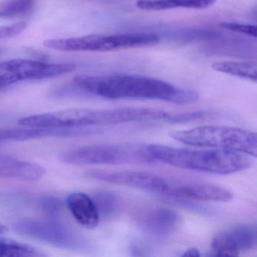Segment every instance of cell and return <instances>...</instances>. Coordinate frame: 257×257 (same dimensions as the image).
I'll use <instances>...</instances> for the list:
<instances>
[{
	"mask_svg": "<svg viewBox=\"0 0 257 257\" xmlns=\"http://www.w3.org/2000/svg\"><path fill=\"white\" fill-rule=\"evenodd\" d=\"M73 83L85 92L109 100L143 99L189 104L199 99L196 91L141 75H80L74 78Z\"/></svg>",
	"mask_w": 257,
	"mask_h": 257,
	"instance_id": "cell-1",
	"label": "cell"
},
{
	"mask_svg": "<svg viewBox=\"0 0 257 257\" xmlns=\"http://www.w3.org/2000/svg\"><path fill=\"white\" fill-rule=\"evenodd\" d=\"M27 27H28V24L25 22L1 26L0 27V40H5V39L16 37L26 30Z\"/></svg>",
	"mask_w": 257,
	"mask_h": 257,
	"instance_id": "cell-22",
	"label": "cell"
},
{
	"mask_svg": "<svg viewBox=\"0 0 257 257\" xmlns=\"http://www.w3.org/2000/svg\"><path fill=\"white\" fill-rule=\"evenodd\" d=\"M91 198L100 218L111 219L118 216L122 210V201L119 197L109 191H99Z\"/></svg>",
	"mask_w": 257,
	"mask_h": 257,
	"instance_id": "cell-17",
	"label": "cell"
},
{
	"mask_svg": "<svg viewBox=\"0 0 257 257\" xmlns=\"http://www.w3.org/2000/svg\"><path fill=\"white\" fill-rule=\"evenodd\" d=\"M0 18H2V15H1V13H0Z\"/></svg>",
	"mask_w": 257,
	"mask_h": 257,
	"instance_id": "cell-25",
	"label": "cell"
},
{
	"mask_svg": "<svg viewBox=\"0 0 257 257\" xmlns=\"http://www.w3.org/2000/svg\"><path fill=\"white\" fill-rule=\"evenodd\" d=\"M19 234L34 240L71 250L86 249V239L62 222L50 219H20L13 225Z\"/></svg>",
	"mask_w": 257,
	"mask_h": 257,
	"instance_id": "cell-6",
	"label": "cell"
},
{
	"mask_svg": "<svg viewBox=\"0 0 257 257\" xmlns=\"http://www.w3.org/2000/svg\"><path fill=\"white\" fill-rule=\"evenodd\" d=\"M7 231V227L5 225H2V224H0V234H3V233L6 232Z\"/></svg>",
	"mask_w": 257,
	"mask_h": 257,
	"instance_id": "cell-24",
	"label": "cell"
},
{
	"mask_svg": "<svg viewBox=\"0 0 257 257\" xmlns=\"http://www.w3.org/2000/svg\"><path fill=\"white\" fill-rule=\"evenodd\" d=\"M76 70L70 63L55 64L34 60L17 59L0 63V89L22 81L58 77Z\"/></svg>",
	"mask_w": 257,
	"mask_h": 257,
	"instance_id": "cell-7",
	"label": "cell"
},
{
	"mask_svg": "<svg viewBox=\"0 0 257 257\" xmlns=\"http://www.w3.org/2000/svg\"><path fill=\"white\" fill-rule=\"evenodd\" d=\"M148 150L153 160L182 169L217 174L241 171L251 165L243 153L221 149L193 150L151 144Z\"/></svg>",
	"mask_w": 257,
	"mask_h": 257,
	"instance_id": "cell-2",
	"label": "cell"
},
{
	"mask_svg": "<svg viewBox=\"0 0 257 257\" xmlns=\"http://www.w3.org/2000/svg\"><path fill=\"white\" fill-rule=\"evenodd\" d=\"M164 195L177 199L216 202H228L234 198L228 189L217 185L204 183H183L173 186L169 184Z\"/></svg>",
	"mask_w": 257,
	"mask_h": 257,
	"instance_id": "cell-10",
	"label": "cell"
},
{
	"mask_svg": "<svg viewBox=\"0 0 257 257\" xmlns=\"http://www.w3.org/2000/svg\"><path fill=\"white\" fill-rule=\"evenodd\" d=\"M159 36L150 33H127L113 35H93L46 40V48L61 52H107L153 47L159 44Z\"/></svg>",
	"mask_w": 257,
	"mask_h": 257,
	"instance_id": "cell-4",
	"label": "cell"
},
{
	"mask_svg": "<svg viewBox=\"0 0 257 257\" xmlns=\"http://www.w3.org/2000/svg\"><path fill=\"white\" fill-rule=\"evenodd\" d=\"M67 205L73 217L82 226L94 228L98 225L100 216L97 207L88 195L73 192L67 197Z\"/></svg>",
	"mask_w": 257,
	"mask_h": 257,
	"instance_id": "cell-14",
	"label": "cell"
},
{
	"mask_svg": "<svg viewBox=\"0 0 257 257\" xmlns=\"http://www.w3.org/2000/svg\"><path fill=\"white\" fill-rule=\"evenodd\" d=\"M42 210L49 217L55 219L61 214L63 209V202L56 197H43L40 201Z\"/></svg>",
	"mask_w": 257,
	"mask_h": 257,
	"instance_id": "cell-20",
	"label": "cell"
},
{
	"mask_svg": "<svg viewBox=\"0 0 257 257\" xmlns=\"http://www.w3.org/2000/svg\"><path fill=\"white\" fill-rule=\"evenodd\" d=\"M256 240L255 224H240L215 234L211 246L214 255L235 256L240 252L253 249Z\"/></svg>",
	"mask_w": 257,
	"mask_h": 257,
	"instance_id": "cell-8",
	"label": "cell"
},
{
	"mask_svg": "<svg viewBox=\"0 0 257 257\" xmlns=\"http://www.w3.org/2000/svg\"><path fill=\"white\" fill-rule=\"evenodd\" d=\"M211 67L219 73L254 82L257 81V64L255 61H218L213 63Z\"/></svg>",
	"mask_w": 257,
	"mask_h": 257,
	"instance_id": "cell-16",
	"label": "cell"
},
{
	"mask_svg": "<svg viewBox=\"0 0 257 257\" xmlns=\"http://www.w3.org/2000/svg\"><path fill=\"white\" fill-rule=\"evenodd\" d=\"M201 254H200L199 250L196 248H189L187 250H186V252H183L182 256H194V257H198L200 256Z\"/></svg>",
	"mask_w": 257,
	"mask_h": 257,
	"instance_id": "cell-23",
	"label": "cell"
},
{
	"mask_svg": "<svg viewBox=\"0 0 257 257\" xmlns=\"http://www.w3.org/2000/svg\"><path fill=\"white\" fill-rule=\"evenodd\" d=\"M45 255L44 252L30 245L0 239V257H42Z\"/></svg>",
	"mask_w": 257,
	"mask_h": 257,
	"instance_id": "cell-18",
	"label": "cell"
},
{
	"mask_svg": "<svg viewBox=\"0 0 257 257\" xmlns=\"http://www.w3.org/2000/svg\"><path fill=\"white\" fill-rule=\"evenodd\" d=\"M67 165H118L154 162L148 145L137 144H100L73 149L62 153Z\"/></svg>",
	"mask_w": 257,
	"mask_h": 257,
	"instance_id": "cell-5",
	"label": "cell"
},
{
	"mask_svg": "<svg viewBox=\"0 0 257 257\" xmlns=\"http://www.w3.org/2000/svg\"><path fill=\"white\" fill-rule=\"evenodd\" d=\"M220 27L231 32L256 38L257 29L255 25H245V24L235 23V22H222L220 24Z\"/></svg>",
	"mask_w": 257,
	"mask_h": 257,
	"instance_id": "cell-21",
	"label": "cell"
},
{
	"mask_svg": "<svg viewBox=\"0 0 257 257\" xmlns=\"http://www.w3.org/2000/svg\"><path fill=\"white\" fill-rule=\"evenodd\" d=\"M45 174L44 168L38 164L0 153V178L37 181Z\"/></svg>",
	"mask_w": 257,
	"mask_h": 257,
	"instance_id": "cell-13",
	"label": "cell"
},
{
	"mask_svg": "<svg viewBox=\"0 0 257 257\" xmlns=\"http://www.w3.org/2000/svg\"><path fill=\"white\" fill-rule=\"evenodd\" d=\"M175 141L189 146L231 150L256 157L255 132L228 126H200L171 134Z\"/></svg>",
	"mask_w": 257,
	"mask_h": 257,
	"instance_id": "cell-3",
	"label": "cell"
},
{
	"mask_svg": "<svg viewBox=\"0 0 257 257\" xmlns=\"http://www.w3.org/2000/svg\"><path fill=\"white\" fill-rule=\"evenodd\" d=\"M34 0H8L0 7L2 18L14 17L26 14L32 10Z\"/></svg>",
	"mask_w": 257,
	"mask_h": 257,
	"instance_id": "cell-19",
	"label": "cell"
},
{
	"mask_svg": "<svg viewBox=\"0 0 257 257\" xmlns=\"http://www.w3.org/2000/svg\"><path fill=\"white\" fill-rule=\"evenodd\" d=\"M217 0H138L136 7L144 11L159 12L175 9L205 10L216 4Z\"/></svg>",
	"mask_w": 257,
	"mask_h": 257,
	"instance_id": "cell-15",
	"label": "cell"
},
{
	"mask_svg": "<svg viewBox=\"0 0 257 257\" xmlns=\"http://www.w3.org/2000/svg\"><path fill=\"white\" fill-rule=\"evenodd\" d=\"M140 226L153 235L166 236L172 233L180 224V215L169 208L156 207L144 210L137 218Z\"/></svg>",
	"mask_w": 257,
	"mask_h": 257,
	"instance_id": "cell-12",
	"label": "cell"
},
{
	"mask_svg": "<svg viewBox=\"0 0 257 257\" xmlns=\"http://www.w3.org/2000/svg\"><path fill=\"white\" fill-rule=\"evenodd\" d=\"M88 175L91 178L106 183L145 189L162 195L169 187V183L163 177L147 171L97 170L89 171Z\"/></svg>",
	"mask_w": 257,
	"mask_h": 257,
	"instance_id": "cell-9",
	"label": "cell"
},
{
	"mask_svg": "<svg viewBox=\"0 0 257 257\" xmlns=\"http://www.w3.org/2000/svg\"><path fill=\"white\" fill-rule=\"evenodd\" d=\"M98 129L92 127L81 128H43L25 127L21 128L0 129V143L28 141L45 138H75L88 136L98 133Z\"/></svg>",
	"mask_w": 257,
	"mask_h": 257,
	"instance_id": "cell-11",
	"label": "cell"
}]
</instances>
